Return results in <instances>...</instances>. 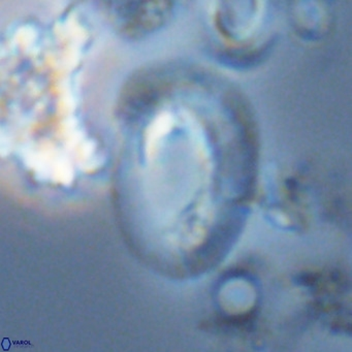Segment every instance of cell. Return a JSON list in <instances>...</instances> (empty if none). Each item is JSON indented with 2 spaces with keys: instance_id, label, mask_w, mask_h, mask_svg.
<instances>
[{
  "instance_id": "cell-1",
  "label": "cell",
  "mask_w": 352,
  "mask_h": 352,
  "mask_svg": "<svg viewBox=\"0 0 352 352\" xmlns=\"http://www.w3.org/2000/svg\"><path fill=\"white\" fill-rule=\"evenodd\" d=\"M111 21L126 38L147 36L164 25L172 15L170 1H110L104 3Z\"/></svg>"
},
{
  "instance_id": "cell-2",
  "label": "cell",
  "mask_w": 352,
  "mask_h": 352,
  "mask_svg": "<svg viewBox=\"0 0 352 352\" xmlns=\"http://www.w3.org/2000/svg\"><path fill=\"white\" fill-rule=\"evenodd\" d=\"M269 45L256 50H230L224 51L220 54L219 58L222 63L234 67H246L252 65L263 58V55L267 52Z\"/></svg>"
}]
</instances>
